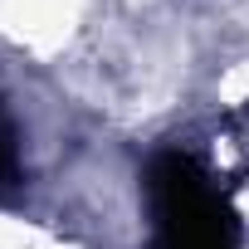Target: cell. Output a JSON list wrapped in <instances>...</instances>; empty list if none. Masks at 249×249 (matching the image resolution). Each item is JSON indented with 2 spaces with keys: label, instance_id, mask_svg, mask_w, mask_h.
<instances>
[{
  "label": "cell",
  "instance_id": "cell-1",
  "mask_svg": "<svg viewBox=\"0 0 249 249\" xmlns=\"http://www.w3.org/2000/svg\"><path fill=\"white\" fill-rule=\"evenodd\" d=\"M147 196L157 249H239V225L196 157L161 152L147 171Z\"/></svg>",
  "mask_w": 249,
  "mask_h": 249
},
{
  "label": "cell",
  "instance_id": "cell-2",
  "mask_svg": "<svg viewBox=\"0 0 249 249\" xmlns=\"http://www.w3.org/2000/svg\"><path fill=\"white\" fill-rule=\"evenodd\" d=\"M10 176H15V142H10V127L0 122V191L10 186Z\"/></svg>",
  "mask_w": 249,
  "mask_h": 249
}]
</instances>
